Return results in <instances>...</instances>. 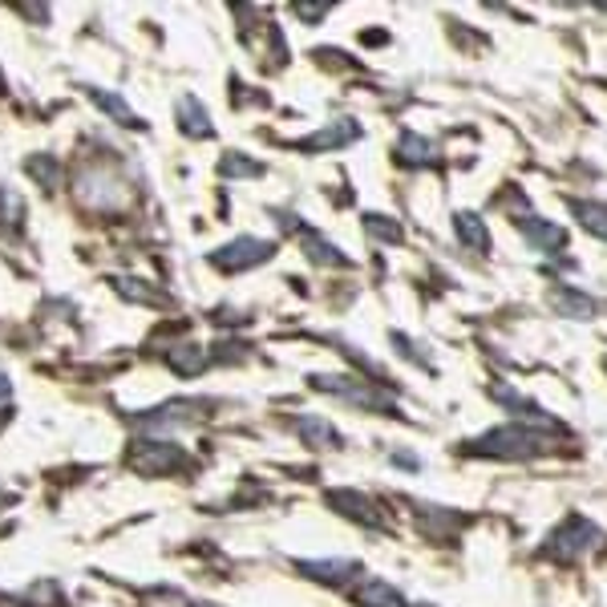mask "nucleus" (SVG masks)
<instances>
[{
    "label": "nucleus",
    "mask_w": 607,
    "mask_h": 607,
    "mask_svg": "<svg viewBox=\"0 0 607 607\" xmlns=\"http://www.w3.org/2000/svg\"><path fill=\"white\" fill-rule=\"evenodd\" d=\"M9 393H13V385H9V377L0 373V401H9Z\"/></svg>",
    "instance_id": "obj_32"
},
{
    "label": "nucleus",
    "mask_w": 607,
    "mask_h": 607,
    "mask_svg": "<svg viewBox=\"0 0 607 607\" xmlns=\"http://www.w3.org/2000/svg\"><path fill=\"white\" fill-rule=\"evenodd\" d=\"M296 567L316 583H349L361 575V563H356V559H308V563L300 559Z\"/></svg>",
    "instance_id": "obj_13"
},
{
    "label": "nucleus",
    "mask_w": 607,
    "mask_h": 607,
    "mask_svg": "<svg viewBox=\"0 0 607 607\" xmlns=\"http://www.w3.org/2000/svg\"><path fill=\"white\" fill-rule=\"evenodd\" d=\"M211 413V401H195V397H179V401H167L150 413H138V425L146 434H167V429H183V425H195Z\"/></svg>",
    "instance_id": "obj_6"
},
{
    "label": "nucleus",
    "mask_w": 607,
    "mask_h": 607,
    "mask_svg": "<svg viewBox=\"0 0 607 607\" xmlns=\"http://www.w3.org/2000/svg\"><path fill=\"white\" fill-rule=\"evenodd\" d=\"M167 365L179 373V377H198L203 368L211 365V356H207V349H198V344H174L167 353Z\"/></svg>",
    "instance_id": "obj_21"
},
{
    "label": "nucleus",
    "mask_w": 607,
    "mask_h": 607,
    "mask_svg": "<svg viewBox=\"0 0 607 607\" xmlns=\"http://www.w3.org/2000/svg\"><path fill=\"white\" fill-rule=\"evenodd\" d=\"M28 174L45 186V191H57L61 186V162L53 155H33L28 158Z\"/></svg>",
    "instance_id": "obj_26"
},
{
    "label": "nucleus",
    "mask_w": 607,
    "mask_h": 607,
    "mask_svg": "<svg viewBox=\"0 0 607 607\" xmlns=\"http://www.w3.org/2000/svg\"><path fill=\"white\" fill-rule=\"evenodd\" d=\"M21 13H25V16H33V21H45V16H49V9H33V4H25V9H21Z\"/></svg>",
    "instance_id": "obj_31"
},
{
    "label": "nucleus",
    "mask_w": 607,
    "mask_h": 607,
    "mask_svg": "<svg viewBox=\"0 0 607 607\" xmlns=\"http://www.w3.org/2000/svg\"><path fill=\"white\" fill-rule=\"evenodd\" d=\"M567 207H571L575 223H580L587 235L607 243V203H595V198H567Z\"/></svg>",
    "instance_id": "obj_18"
},
{
    "label": "nucleus",
    "mask_w": 607,
    "mask_h": 607,
    "mask_svg": "<svg viewBox=\"0 0 607 607\" xmlns=\"http://www.w3.org/2000/svg\"><path fill=\"white\" fill-rule=\"evenodd\" d=\"M219 174L223 179H259L264 174V162H255L252 155H240V150H227L219 158Z\"/></svg>",
    "instance_id": "obj_22"
},
{
    "label": "nucleus",
    "mask_w": 607,
    "mask_h": 607,
    "mask_svg": "<svg viewBox=\"0 0 607 607\" xmlns=\"http://www.w3.org/2000/svg\"><path fill=\"white\" fill-rule=\"evenodd\" d=\"M308 385L312 389H320V393H332V397H340V401H349V405H356V410L401 417V405L393 401L389 389L368 385V381H361V377H349V373H312Z\"/></svg>",
    "instance_id": "obj_2"
},
{
    "label": "nucleus",
    "mask_w": 607,
    "mask_h": 607,
    "mask_svg": "<svg viewBox=\"0 0 607 607\" xmlns=\"http://www.w3.org/2000/svg\"><path fill=\"white\" fill-rule=\"evenodd\" d=\"M555 434H543L535 425H495L478 434L474 441H462V453L470 458H490V462H526V458H538V453H551Z\"/></svg>",
    "instance_id": "obj_1"
},
{
    "label": "nucleus",
    "mask_w": 607,
    "mask_h": 607,
    "mask_svg": "<svg viewBox=\"0 0 607 607\" xmlns=\"http://www.w3.org/2000/svg\"><path fill=\"white\" fill-rule=\"evenodd\" d=\"M113 288L122 292L126 300H138V304H150V308H162V304H170L162 292H150L155 283H146V280H130V276H113Z\"/></svg>",
    "instance_id": "obj_23"
},
{
    "label": "nucleus",
    "mask_w": 607,
    "mask_h": 607,
    "mask_svg": "<svg viewBox=\"0 0 607 607\" xmlns=\"http://www.w3.org/2000/svg\"><path fill=\"white\" fill-rule=\"evenodd\" d=\"M191 466V453L179 441L167 438H142L130 446V470L142 478H167V474H183Z\"/></svg>",
    "instance_id": "obj_4"
},
{
    "label": "nucleus",
    "mask_w": 607,
    "mask_h": 607,
    "mask_svg": "<svg viewBox=\"0 0 607 607\" xmlns=\"http://www.w3.org/2000/svg\"><path fill=\"white\" fill-rule=\"evenodd\" d=\"M21 223H25V198L16 195L13 186H0V231L4 227L16 231Z\"/></svg>",
    "instance_id": "obj_24"
},
{
    "label": "nucleus",
    "mask_w": 607,
    "mask_h": 607,
    "mask_svg": "<svg viewBox=\"0 0 607 607\" xmlns=\"http://www.w3.org/2000/svg\"><path fill=\"white\" fill-rule=\"evenodd\" d=\"M365 231L373 235V240H381V243H401V240H405V227L397 223V219H389V215H377V211L365 215Z\"/></svg>",
    "instance_id": "obj_25"
},
{
    "label": "nucleus",
    "mask_w": 607,
    "mask_h": 607,
    "mask_svg": "<svg viewBox=\"0 0 607 607\" xmlns=\"http://www.w3.org/2000/svg\"><path fill=\"white\" fill-rule=\"evenodd\" d=\"M57 599H61V592H57V583H49V580H45L41 587H28V604L49 607V604H57Z\"/></svg>",
    "instance_id": "obj_28"
},
{
    "label": "nucleus",
    "mask_w": 607,
    "mask_h": 607,
    "mask_svg": "<svg viewBox=\"0 0 607 607\" xmlns=\"http://www.w3.org/2000/svg\"><path fill=\"white\" fill-rule=\"evenodd\" d=\"M271 255H276V243L255 240V235H240V240L215 247L207 259H211V268L231 271V276H235V271H252V268H259V264H268Z\"/></svg>",
    "instance_id": "obj_5"
},
{
    "label": "nucleus",
    "mask_w": 607,
    "mask_h": 607,
    "mask_svg": "<svg viewBox=\"0 0 607 607\" xmlns=\"http://www.w3.org/2000/svg\"><path fill=\"white\" fill-rule=\"evenodd\" d=\"M599 543H604V531H599L587 514H567L563 523L547 535L543 555H547V559H559V563H575L580 555H587L592 547H599Z\"/></svg>",
    "instance_id": "obj_3"
},
{
    "label": "nucleus",
    "mask_w": 607,
    "mask_h": 607,
    "mask_svg": "<svg viewBox=\"0 0 607 607\" xmlns=\"http://www.w3.org/2000/svg\"><path fill=\"white\" fill-rule=\"evenodd\" d=\"M453 231H458V243L474 255H486L490 252V227L482 219L478 211H458L453 215Z\"/></svg>",
    "instance_id": "obj_15"
},
{
    "label": "nucleus",
    "mask_w": 607,
    "mask_h": 607,
    "mask_svg": "<svg viewBox=\"0 0 607 607\" xmlns=\"http://www.w3.org/2000/svg\"><path fill=\"white\" fill-rule=\"evenodd\" d=\"M514 227L523 231V240L538 252H563L567 247V231L543 215H514Z\"/></svg>",
    "instance_id": "obj_8"
},
{
    "label": "nucleus",
    "mask_w": 607,
    "mask_h": 607,
    "mask_svg": "<svg viewBox=\"0 0 607 607\" xmlns=\"http://www.w3.org/2000/svg\"><path fill=\"white\" fill-rule=\"evenodd\" d=\"M85 94H89V101H94V106H98L101 113H110L118 126H126V130H146V118H138V113L130 110L122 94H113V89H98V85H89Z\"/></svg>",
    "instance_id": "obj_14"
},
{
    "label": "nucleus",
    "mask_w": 607,
    "mask_h": 607,
    "mask_svg": "<svg viewBox=\"0 0 607 607\" xmlns=\"http://www.w3.org/2000/svg\"><path fill=\"white\" fill-rule=\"evenodd\" d=\"M599 9H604V13H607V4H599Z\"/></svg>",
    "instance_id": "obj_34"
},
{
    "label": "nucleus",
    "mask_w": 607,
    "mask_h": 607,
    "mask_svg": "<svg viewBox=\"0 0 607 607\" xmlns=\"http://www.w3.org/2000/svg\"><path fill=\"white\" fill-rule=\"evenodd\" d=\"M292 13H296L300 21H312V25H316V21H325V16L332 13V4H292Z\"/></svg>",
    "instance_id": "obj_29"
},
{
    "label": "nucleus",
    "mask_w": 607,
    "mask_h": 607,
    "mask_svg": "<svg viewBox=\"0 0 607 607\" xmlns=\"http://www.w3.org/2000/svg\"><path fill=\"white\" fill-rule=\"evenodd\" d=\"M397 162H405V167H434L438 162V146L429 138H422V134L405 130L397 138Z\"/></svg>",
    "instance_id": "obj_17"
},
{
    "label": "nucleus",
    "mask_w": 607,
    "mask_h": 607,
    "mask_svg": "<svg viewBox=\"0 0 607 607\" xmlns=\"http://www.w3.org/2000/svg\"><path fill=\"white\" fill-rule=\"evenodd\" d=\"M551 304H555L559 312H563L567 320H592V316H599V308H604L599 300L583 296V292H575V288H567V283L551 292Z\"/></svg>",
    "instance_id": "obj_16"
},
{
    "label": "nucleus",
    "mask_w": 607,
    "mask_h": 607,
    "mask_svg": "<svg viewBox=\"0 0 607 607\" xmlns=\"http://www.w3.org/2000/svg\"><path fill=\"white\" fill-rule=\"evenodd\" d=\"M393 466H405V470H417L422 462L413 458V453H393Z\"/></svg>",
    "instance_id": "obj_30"
},
{
    "label": "nucleus",
    "mask_w": 607,
    "mask_h": 607,
    "mask_svg": "<svg viewBox=\"0 0 607 607\" xmlns=\"http://www.w3.org/2000/svg\"><path fill=\"white\" fill-rule=\"evenodd\" d=\"M490 397H495L498 405H507L510 413H523L526 422L535 425V429H543V434H555V438L563 434V425L555 422V417H551L547 410H543V405H535V401H526V397H519L514 389H507V385H498V389H490Z\"/></svg>",
    "instance_id": "obj_9"
},
{
    "label": "nucleus",
    "mask_w": 607,
    "mask_h": 607,
    "mask_svg": "<svg viewBox=\"0 0 607 607\" xmlns=\"http://www.w3.org/2000/svg\"><path fill=\"white\" fill-rule=\"evenodd\" d=\"M361 138V126H356L353 118H340V122H328L325 130H316L308 138H300L296 146L300 150H308V155H320V150H340V146H353Z\"/></svg>",
    "instance_id": "obj_10"
},
{
    "label": "nucleus",
    "mask_w": 607,
    "mask_h": 607,
    "mask_svg": "<svg viewBox=\"0 0 607 607\" xmlns=\"http://www.w3.org/2000/svg\"><path fill=\"white\" fill-rule=\"evenodd\" d=\"M361 607H410V599L401 595V587H393L389 580H365L356 592Z\"/></svg>",
    "instance_id": "obj_20"
},
{
    "label": "nucleus",
    "mask_w": 607,
    "mask_h": 607,
    "mask_svg": "<svg viewBox=\"0 0 607 607\" xmlns=\"http://www.w3.org/2000/svg\"><path fill=\"white\" fill-rule=\"evenodd\" d=\"M292 429H296V438H304V446H312V450H340L344 446L340 429L328 417H320V413H300L296 422H292Z\"/></svg>",
    "instance_id": "obj_11"
},
{
    "label": "nucleus",
    "mask_w": 607,
    "mask_h": 607,
    "mask_svg": "<svg viewBox=\"0 0 607 607\" xmlns=\"http://www.w3.org/2000/svg\"><path fill=\"white\" fill-rule=\"evenodd\" d=\"M174 118H179V130H183L186 138H215V122L207 106L195 98V94H179L174 101Z\"/></svg>",
    "instance_id": "obj_12"
},
{
    "label": "nucleus",
    "mask_w": 607,
    "mask_h": 607,
    "mask_svg": "<svg viewBox=\"0 0 607 607\" xmlns=\"http://www.w3.org/2000/svg\"><path fill=\"white\" fill-rule=\"evenodd\" d=\"M325 502L337 510V514L353 519V523H365V526L389 523V519H385V507L377 502V498H368L365 490H328Z\"/></svg>",
    "instance_id": "obj_7"
},
{
    "label": "nucleus",
    "mask_w": 607,
    "mask_h": 607,
    "mask_svg": "<svg viewBox=\"0 0 607 607\" xmlns=\"http://www.w3.org/2000/svg\"><path fill=\"white\" fill-rule=\"evenodd\" d=\"M4 502H13V495H9V490H4V486H0V507H4Z\"/></svg>",
    "instance_id": "obj_33"
},
{
    "label": "nucleus",
    "mask_w": 607,
    "mask_h": 607,
    "mask_svg": "<svg viewBox=\"0 0 607 607\" xmlns=\"http://www.w3.org/2000/svg\"><path fill=\"white\" fill-rule=\"evenodd\" d=\"M393 344H397V349H405V356H410L413 365H422L425 373H434V361H429V356H422V349H417V344H413L410 337H401V332H393Z\"/></svg>",
    "instance_id": "obj_27"
},
{
    "label": "nucleus",
    "mask_w": 607,
    "mask_h": 607,
    "mask_svg": "<svg viewBox=\"0 0 607 607\" xmlns=\"http://www.w3.org/2000/svg\"><path fill=\"white\" fill-rule=\"evenodd\" d=\"M300 247H304V255H308L312 264H320V268H353V259L340 252L337 243H328L325 235H316V231H308V235L300 240Z\"/></svg>",
    "instance_id": "obj_19"
}]
</instances>
